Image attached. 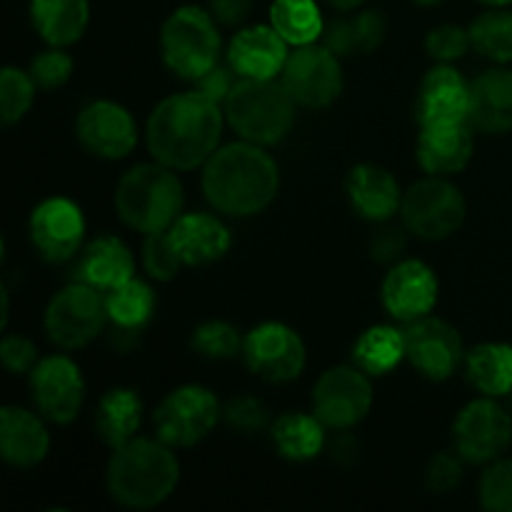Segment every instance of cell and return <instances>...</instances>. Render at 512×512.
<instances>
[{"instance_id": "obj_1", "label": "cell", "mask_w": 512, "mask_h": 512, "mask_svg": "<svg viewBox=\"0 0 512 512\" xmlns=\"http://www.w3.org/2000/svg\"><path fill=\"white\" fill-rule=\"evenodd\" d=\"M223 135V113L198 90L160 100L145 125L148 150L173 170H195L208 163Z\"/></svg>"}, {"instance_id": "obj_2", "label": "cell", "mask_w": 512, "mask_h": 512, "mask_svg": "<svg viewBox=\"0 0 512 512\" xmlns=\"http://www.w3.org/2000/svg\"><path fill=\"white\" fill-rule=\"evenodd\" d=\"M278 188V165L250 140L223 145L205 163L203 193L218 213L250 218L273 203Z\"/></svg>"}, {"instance_id": "obj_3", "label": "cell", "mask_w": 512, "mask_h": 512, "mask_svg": "<svg viewBox=\"0 0 512 512\" xmlns=\"http://www.w3.org/2000/svg\"><path fill=\"white\" fill-rule=\"evenodd\" d=\"M178 480V458L160 438H133L115 448L105 475L110 498L130 510H150L165 503Z\"/></svg>"}, {"instance_id": "obj_4", "label": "cell", "mask_w": 512, "mask_h": 512, "mask_svg": "<svg viewBox=\"0 0 512 512\" xmlns=\"http://www.w3.org/2000/svg\"><path fill=\"white\" fill-rule=\"evenodd\" d=\"M183 210V185L173 168L163 163H143L120 178L115 188V213L138 233L168 230Z\"/></svg>"}, {"instance_id": "obj_5", "label": "cell", "mask_w": 512, "mask_h": 512, "mask_svg": "<svg viewBox=\"0 0 512 512\" xmlns=\"http://www.w3.org/2000/svg\"><path fill=\"white\" fill-rule=\"evenodd\" d=\"M295 105L283 80L240 78L225 100V115L243 140L273 145L293 128Z\"/></svg>"}, {"instance_id": "obj_6", "label": "cell", "mask_w": 512, "mask_h": 512, "mask_svg": "<svg viewBox=\"0 0 512 512\" xmlns=\"http://www.w3.org/2000/svg\"><path fill=\"white\" fill-rule=\"evenodd\" d=\"M163 60L178 78L198 80L220 58L218 20L198 5H183L175 10L160 33Z\"/></svg>"}, {"instance_id": "obj_7", "label": "cell", "mask_w": 512, "mask_h": 512, "mask_svg": "<svg viewBox=\"0 0 512 512\" xmlns=\"http://www.w3.org/2000/svg\"><path fill=\"white\" fill-rule=\"evenodd\" d=\"M405 230L423 240H443L465 223V198L443 175L418 180L400 205Z\"/></svg>"}, {"instance_id": "obj_8", "label": "cell", "mask_w": 512, "mask_h": 512, "mask_svg": "<svg viewBox=\"0 0 512 512\" xmlns=\"http://www.w3.org/2000/svg\"><path fill=\"white\" fill-rule=\"evenodd\" d=\"M155 433L170 448H193L220 420V403L203 385H183L165 395L155 410Z\"/></svg>"}, {"instance_id": "obj_9", "label": "cell", "mask_w": 512, "mask_h": 512, "mask_svg": "<svg viewBox=\"0 0 512 512\" xmlns=\"http://www.w3.org/2000/svg\"><path fill=\"white\" fill-rule=\"evenodd\" d=\"M105 320L108 313L103 293L75 280L50 300L45 310V333L58 348L78 350L98 338Z\"/></svg>"}, {"instance_id": "obj_10", "label": "cell", "mask_w": 512, "mask_h": 512, "mask_svg": "<svg viewBox=\"0 0 512 512\" xmlns=\"http://www.w3.org/2000/svg\"><path fill=\"white\" fill-rule=\"evenodd\" d=\"M455 450L468 463H493L512 440V415L493 398H478L465 405L453 423Z\"/></svg>"}, {"instance_id": "obj_11", "label": "cell", "mask_w": 512, "mask_h": 512, "mask_svg": "<svg viewBox=\"0 0 512 512\" xmlns=\"http://www.w3.org/2000/svg\"><path fill=\"white\" fill-rule=\"evenodd\" d=\"M283 85L303 108H328L343 93V70L333 50L323 45H300L288 55Z\"/></svg>"}, {"instance_id": "obj_12", "label": "cell", "mask_w": 512, "mask_h": 512, "mask_svg": "<svg viewBox=\"0 0 512 512\" xmlns=\"http://www.w3.org/2000/svg\"><path fill=\"white\" fill-rule=\"evenodd\" d=\"M370 405H373V385L365 370L338 365L315 383L313 413L325 428H353L370 413Z\"/></svg>"}, {"instance_id": "obj_13", "label": "cell", "mask_w": 512, "mask_h": 512, "mask_svg": "<svg viewBox=\"0 0 512 512\" xmlns=\"http://www.w3.org/2000/svg\"><path fill=\"white\" fill-rule=\"evenodd\" d=\"M245 365L268 383H290L305 368V343L283 323H263L243 340Z\"/></svg>"}, {"instance_id": "obj_14", "label": "cell", "mask_w": 512, "mask_h": 512, "mask_svg": "<svg viewBox=\"0 0 512 512\" xmlns=\"http://www.w3.org/2000/svg\"><path fill=\"white\" fill-rule=\"evenodd\" d=\"M405 333V358L418 373L430 380H448L465 360L463 338L450 323L440 318H420L408 323Z\"/></svg>"}, {"instance_id": "obj_15", "label": "cell", "mask_w": 512, "mask_h": 512, "mask_svg": "<svg viewBox=\"0 0 512 512\" xmlns=\"http://www.w3.org/2000/svg\"><path fill=\"white\" fill-rule=\"evenodd\" d=\"M30 388L43 418L58 425L73 423L83 408V375L78 365L65 355L38 360V365L30 370Z\"/></svg>"}, {"instance_id": "obj_16", "label": "cell", "mask_w": 512, "mask_h": 512, "mask_svg": "<svg viewBox=\"0 0 512 512\" xmlns=\"http://www.w3.org/2000/svg\"><path fill=\"white\" fill-rule=\"evenodd\" d=\"M75 133L90 155L103 160L125 158L138 145V128H135L133 115L113 100H95L85 105L78 115Z\"/></svg>"}, {"instance_id": "obj_17", "label": "cell", "mask_w": 512, "mask_h": 512, "mask_svg": "<svg viewBox=\"0 0 512 512\" xmlns=\"http://www.w3.org/2000/svg\"><path fill=\"white\" fill-rule=\"evenodd\" d=\"M85 238L83 210L68 198H48L30 215V240L40 258L63 263L73 258Z\"/></svg>"}, {"instance_id": "obj_18", "label": "cell", "mask_w": 512, "mask_h": 512, "mask_svg": "<svg viewBox=\"0 0 512 512\" xmlns=\"http://www.w3.org/2000/svg\"><path fill=\"white\" fill-rule=\"evenodd\" d=\"M438 278L423 260H400L383 280V305L395 320L415 323L438 303Z\"/></svg>"}, {"instance_id": "obj_19", "label": "cell", "mask_w": 512, "mask_h": 512, "mask_svg": "<svg viewBox=\"0 0 512 512\" xmlns=\"http://www.w3.org/2000/svg\"><path fill=\"white\" fill-rule=\"evenodd\" d=\"M288 40L273 25L243 28L228 48V65L240 78H275L288 63Z\"/></svg>"}, {"instance_id": "obj_20", "label": "cell", "mask_w": 512, "mask_h": 512, "mask_svg": "<svg viewBox=\"0 0 512 512\" xmlns=\"http://www.w3.org/2000/svg\"><path fill=\"white\" fill-rule=\"evenodd\" d=\"M468 120L420 125L418 160L428 175L460 173L473 158L475 138Z\"/></svg>"}, {"instance_id": "obj_21", "label": "cell", "mask_w": 512, "mask_h": 512, "mask_svg": "<svg viewBox=\"0 0 512 512\" xmlns=\"http://www.w3.org/2000/svg\"><path fill=\"white\" fill-rule=\"evenodd\" d=\"M470 83L450 65L440 63L420 83L418 120L430 123H460L468 120Z\"/></svg>"}, {"instance_id": "obj_22", "label": "cell", "mask_w": 512, "mask_h": 512, "mask_svg": "<svg viewBox=\"0 0 512 512\" xmlns=\"http://www.w3.org/2000/svg\"><path fill=\"white\" fill-rule=\"evenodd\" d=\"M50 450V435L43 420L30 410L5 405L0 410V453L13 468L30 470L43 463Z\"/></svg>"}, {"instance_id": "obj_23", "label": "cell", "mask_w": 512, "mask_h": 512, "mask_svg": "<svg viewBox=\"0 0 512 512\" xmlns=\"http://www.w3.org/2000/svg\"><path fill=\"white\" fill-rule=\"evenodd\" d=\"M345 188H348V198L355 213L373 223L390 220L403 205L398 180L380 165H355L345 180Z\"/></svg>"}, {"instance_id": "obj_24", "label": "cell", "mask_w": 512, "mask_h": 512, "mask_svg": "<svg viewBox=\"0 0 512 512\" xmlns=\"http://www.w3.org/2000/svg\"><path fill=\"white\" fill-rule=\"evenodd\" d=\"M468 123L488 135L512 130V70L493 68L470 83Z\"/></svg>"}, {"instance_id": "obj_25", "label": "cell", "mask_w": 512, "mask_h": 512, "mask_svg": "<svg viewBox=\"0 0 512 512\" xmlns=\"http://www.w3.org/2000/svg\"><path fill=\"white\" fill-rule=\"evenodd\" d=\"M170 240L180 253L185 265H210L225 258L233 245L230 230L220 223V218L208 213L180 215L168 228Z\"/></svg>"}, {"instance_id": "obj_26", "label": "cell", "mask_w": 512, "mask_h": 512, "mask_svg": "<svg viewBox=\"0 0 512 512\" xmlns=\"http://www.w3.org/2000/svg\"><path fill=\"white\" fill-rule=\"evenodd\" d=\"M135 278V258L115 235H103L85 245L78 260V280L98 293H110Z\"/></svg>"}, {"instance_id": "obj_27", "label": "cell", "mask_w": 512, "mask_h": 512, "mask_svg": "<svg viewBox=\"0 0 512 512\" xmlns=\"http://www.w3.org/2000/svg\"><path fill=\"white\" fill-rule=\"evenodd\" d=\"M30 18L45 43L65 48L83 38L90 5L88 0H30Z\"/></svg>"}, {"instance_id": "obj_28", "label": "cell", "mask_w": 512, "mask_h": 512, "mask_svg": "<svg viewBox=\"0 0 512 512\" xmlns=\"http://www.w3.org/2000/svg\"><path fill=\"white\" fill-rule=\"evenodd\" d=\"M143 418V400L130 388H113L103 395L95 415L98 435L110 448H120L135 438Z\"/></svg>"}, {"instance_id": "obj_29", "label": "cell", "mask_w": 512, "mask_h": 512, "mask_svg": "<svg viewBox=\"0 0 512 512\" xmlns=\"http://www.w3.org/2000/svg\"><path fill=\"white\" fill-rule=\"evenodd\" d=\"M465 370L475 390L488 398L512 393V348L505 343H483L465 355Z\"/></svg>"}, {"instance_id": "obj_30", "label": "cell", "mask_w": 512, "mask_h": 512, "mask_svg": "<svg viewBox=\"0 0 512 512\" xmlns=\"http://www.w3.org/2000/svg\"><path fill=\"white\" fill-rule=\"evenodd\" d=\"M273 443L283 458L305 463L313 460L325 445V425L320 423L318 415L305 413H288L278 418L270 428Z\"/></svg>"}, {"instance_id": "obj_31", "label": "cell", "mask_w": 512, "mask_h": 512, "mask_svg": "<svg viewBox=\"0 0 512 512\" xmlns=\"http://www.w3.org/2000/svg\"><path fill=\"white\" fill-rule=\"evenodd\" d=\"M353 358L368 375H385L405 358V333L390 325H375L358 338Z\"/></svg>"}, {"instance_id": "obj_32", "label": "cell", "mask_w": 512, "mask_h": 512, "mask_svg": "<svg viewBox=\"0 0 512 512\" xmlns=\"http://www.w3.org/2000/svg\"><path fill=\"white\" fill-rule=\"evenodd\" d=\"M103 303L108 320H113L115 328L123 330V333H135V330L145 328L148 320L153 318L155 293L143 280L133 278L120 288L105 293Z\"/></svg>"}, {"instance_id": "obj_33", "label": "cell", "mask_w": 512, "mask_h": 512, "mask_svg": "<svg viewBox=\"0 0 512 512\" xmlns=\"http://www.w3.org/2000/svg\"><path fill=\"white\" fill-rule=\"evenodd\" d=\"M270 25L288 40V45H313L323 35L325 23L315 0H275Z\"/></svg>"}, {"instance_id": "obj_34", "label": "cell", "mask_w": 512, "mask_h": 512, "mask_svg": "<svg viewBox=\"0 0 512 512\" xmlns=\"http://www.w3.org/2000/svg\"><path fill=\"white\" fill-rule=\"evenodd\" d=\"M473 48L495 63H512V13L488 10L470 25Z\"/></svg>"}, {"instance_id": "obj_35", "label": "cell", "mask_w": 512, "mask_h": 512, "mask_svg": "<svg viewBox=\"0 0 512 512\" xmlns=\"http://www.w3.org/2000/svg\"><path fill=\"white\" fill-rule=\"evenodd\" d=\"M35 90H38V85L33 83L30 73L13 68V65L3 68V73H0V118H3V125H15L25 118V113L33 105Z\"/></svg>"}, {"instance_id": "obj_36", "label": "cell", "mask_w": 512, "mask_h": 512, "mask_svg": "<svg viewBox=\"0 0 512 512\" xmlns=\"http://www.w3.org/2000/svg\"><path fill=\"white\" fill-rule=\"evenodd\" d=\"M243 340L238 330L225 320H210L203 323L193 333V348L203 358L210 360H230L238 353H243Z\"/></svg>"}, {"instance_id": "obj_37", "label": "cell", "mask_w": 512, "mask_h": 512, "mask_svg": "<svg viewBox=\"0 0 512 512\" xmlns=\"http://www.w3.org/2000/svg\"><path fill=\"white\" fill-rule=\"evenodd\" d=\"M183 265V258H180V253L175 250L168 230H158V233L145 235L143 268L148 270L150 278L163 280V283L165 280H173Z\"/></svg>"}, {"instance_id": "obj_38", "label": "cell", "mask_w": 512, "mask_h": 512, "mask_svg": "<svg viewBox=\"0 0 512 512\" xmlns=\"http://www.w3.org/2000/svg\"><path fill=\"white\" fill-rule=\"evenodd\" d=\"M480 503L490 512H512V460H495L480 478Z\"/></svg>"}, {"instance_id": "obj_39", "label": "cell", "mask_w": 512, "mask_h": 512, "mask_svg": "<svg viewBox=\"0 0 512 512\" xmlns=\"http://www.w3.org/2000/svg\"><path fill=\"white\" fill-rule=\"evenodd\" d=\"M28 73L33 78V83L38 85V90L50 93V90H58L68 83V78L73 75V58L63 48H53L50 45V50L35 55Z\"/></svg>"}, {"instance_id": "obj_40", "label": "cell", "mask_w": 512, "mask_h": 512, "mask_svg": "<svg viewBox=\"0 0 512 512\" xmlns=\"http://www.w3.org/2000/svg\"><path fill=\"white\" fill-rule=\"evenodd\" d=\"M225 420L230 423V428L238 430L243 435H255L260 430L268 428L270 423V410L268 405L260 403L253 395H238V398L230 400L223 410Z\"/></svg>"}, {"instance_id": "obj_41", "label": "cell", "mask_w": 512, "mask_h": 512, "mask_svg": "<svg viewBox=\"0 0 512 512\" xmlns=\"http://www.w3.org/2000/svg\"><path fill=\"white\" fill-rule=\"evenodd\" d=\"M425 48H428L430 58H435L438 63H453L473 48V40H470V30L448 23L430 30L425 38Z\"/></svg>"}, {"instance_id": "obj_42", "label": "cell", "mask_w": 512, "mask_h": 512, "mask_svg": "<svg viewBox=\"0 0 512 512\" xmlns=\"http://www.w3.org/2000/svg\"><path fill=\"white\" fill-rule=\"evenodd\" d=\"M463 480V468H460V458L450 453H438L430 460L428 470H425V485H428L433 493L443 495L450 490L458 488V483Z\"/></svg>"}, {"instance_id": "obj_43", "label": "cell", "mask_w": 512, "mask_h": 512, "mask_svg": "<svg viewBox=\"0 0 512 512\" xmlns=\"http://www.w3.org/2000/svg\"><path fill=\"white\" fill-rule=\"evenodd\" d=\"M0 360H3L5 370L13 375H23L38 365V350L23 335H8L0 343Z\"/></svg>"}, {"instance_id": "obj_44", "label": "cell", "mask_w": 512, "mask_h": 512, "mask_svg": "<svg viewBox=\"0 0 512 512\" xmlns=\"http://www.w3.org/2000/svg\"><path fill=\"white\" fill-rule=\"evenodd\" d=\"M353 25V40L355 50L360 53H373L385 38V15L378 13V10H365L358 18L350 20Z\"/></svg>"}, {"instance_id": "obj_45", "label": "cell", "mask_w": 512, "mask_h": 512, "mask_svg": "<svg viewBox=\"0 0 512 512\" xmlns=\"http://www.w3.org/2000/svg\"><path fill=\"white\" fill-rule=\"evenodd\" d=\"M233 73L235 70L230 68V65H213V68L208 70V73L200 75L198 80H193L195 88L198 93H203L205 98L215 100V103H225L230 95V90L235 88V80H233Z\"/></svg>"}, {"instance_id": "obj_46", "label": "cell", "mask_w": 512, "mask_h": 512, "mask_svg": "<svg viewBox=\"0 0 512 512\" xmlns=\"http://www.w3.org/2000/svg\"><path fill=\"white\" fill-rule=\"evenodd\" d=\"M403 250H405V235L395 228L380 230V233L373 238V243H370V253H373V258L380 260V263L395 260Z\"/></svg>"}, {"instance_id": "obj_47", "label": "cell", "mask_w": 512, "mask_h": 512, "mask_svg": "<svg viewBox=\"0 0 512 512\" xmlns=\"http://www.w3.org/2000/svg\"><path fill=\"white\" fill-rule=\"evenodd\" d=\"M253 0H210V13L218 23L238 25L250 15Z\"/></svg>"}, {"instance_id": "obj_48", "label": "cell", "mask_w": 512, "mask_h": 512, "mask_svg": "<svg viewBox=\"0 0 512 512\" xmlns=\"http://www.w3.org/2000/svg\"><path fill=\"white\" fill-rule=\"evenodd\" d=\"M325 3H328L330 8L343 10V13H350V10L360 8V3H363V0H325Z\"/></svg>"}, {"instance_id": "obj_49", "label": "cell", "mask_w": 512, "mask_h": 512, "mask_svg": "<svg viewBox=\"0 0 512 512\" xmlns=\"http://www.w3.org/2000/svg\"><path fill=\"white\" fill-rule=\"evenodd\" d=\"M485 5H493V8H503V5L512 3V0H483Z\"/></svg>"}, {"instance_id": "obj_50", "label": "cell", "mask_w": 512, "mask_h": 512, "mask_svg": "<svg viewBox=\"0 0 512 512\" xmlns=\"http://www.w3.org/2000/svg\"><path fill=\"white\" fill-rule=\"evenodd\" d=\"M418 5H425V8H430V5H440L443 0H415Z\"/></svg>"}, {"instance_id": "obj_51", "label": "cell", "mask_w": 512, "mask_h": 512, "mask_svg": "<svg viewBox=\"0 0 512 512\" xmlns=\"http://www.w3.org/2000/svg\"><path fill=\"white\" fill-rule=\"evenodd\" d=\"M508 413L512 415V393H508Z\"/></svg>"}]
</instances>
